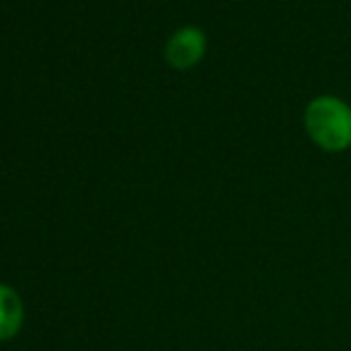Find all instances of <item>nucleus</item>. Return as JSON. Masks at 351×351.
Segmentation results:
<instances>
[{
  "instance_id": "nucleus-3",
  "label": "nucleus",
  "mask_w": 351,
  "mask_h": 351,
  "mask_svg": "<svg viewBox=\"0 0 351 351\" xmlns=\"http://www.w3.org/2000/svg\"><path fill=\"white\" fill-rule=\"evenodd\" d=\"M22 301L14 294V289L0 285V339H10L22 328Z\"/></svg>"
},
{
  "instance_id": "nucleus-1",
  "label": "nucleus",
  "mask_w": 351,
  "mask_h": 351,
  "mask_svg": "<svg viewBox=\"0 0 351 351\" xmlns=\"http://www.w3.org/2000/svg\"><path fill=\"white\" fill-rule=\"evenodd\" d=\"M304 127L311 141L328 153H342L351 146V108L335 96H320L308 103Z\"/></svg>"
},
{
  "instance_id": "nucleus-2",
  "label": "nucleus",
  "mask_w": 351,
  "mask_h": 351,
  "mask_svg": "<svg viewBox=\"0 0 351 351\" xmlns=\"http://www.w3.org/2000/svg\"><path fill=\"white\" fill-rule=\"evenodd\" d=\"M206 53V34L199 27H182L165 43V60L175 70H189Z\"/></svg>"
}]
</instances>
